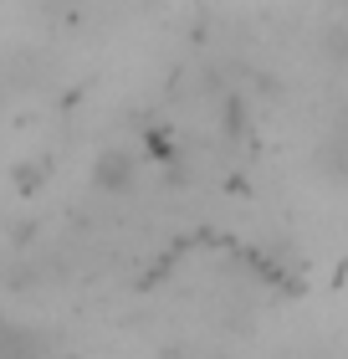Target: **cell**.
<instances>
[{
	"mask_svg": "<svg viewBox=\"0 0 348 359\" xmlns=\"http://www.w3.org/2000/svg\"><path fill=\"white\" fill-rule=\"evenodd\" d=\"M92 185L103 195H128L139 185V154L123 149V144H108V149L92 159Z\"/></svg>",
	"mask_w": 348,
	"mask_h": 359,
	"instance_id": "6da1fadb",
	"label": "cell"
},
{
	"mask_svg": "<svg viewBox=\"0 0 348 359\" xmlns=\"http://www.w3.org/2000/svg\"><path fill=\"white\" fill-rule=\"evenodd\" d=\"M46 354H52L46 329H36V323H26V318L0 308V359H46Z\"/></svg>",
	"mask_w": 348,
	"mask_h": 359,
	"instance_id": "7a4b0ae2",
	"label": "cell"
}]
</instances>
